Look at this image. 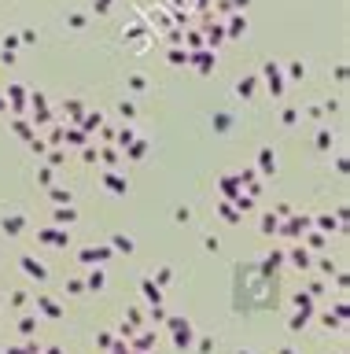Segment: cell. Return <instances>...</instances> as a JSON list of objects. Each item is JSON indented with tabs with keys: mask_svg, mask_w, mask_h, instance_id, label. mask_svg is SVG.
Wrapping results in <instances>:
<instances>
[{
	"mask_svg": "<svg viewBox=\"0 0 350 354\" xmlns=\"http://www.w3.org/2000/svg\"><path fill=\"white\" fill-rule=\"evenodd\" d=\"M280 281L273 273V266H240L233 277V295L236 310H269L277 306Z\"/></svg>",
	"mask_w": 350,
	"mask_h": 354,
	"instance_id": "1",
	"label": "cell"
}]
</instances>
